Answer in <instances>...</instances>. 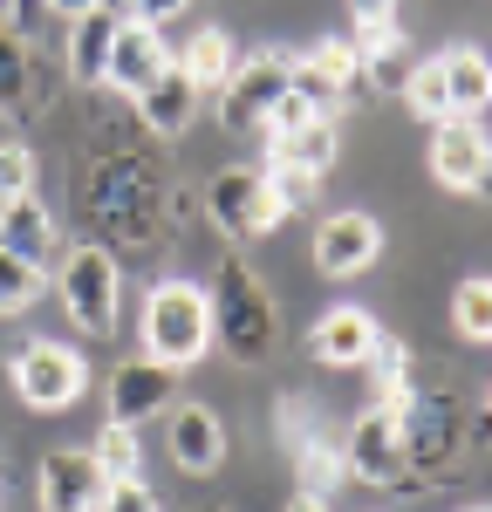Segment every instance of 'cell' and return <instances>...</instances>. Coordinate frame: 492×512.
<instances>
[{"mask_svg": "<svg viewBox=\"0 0 492 512\" xmlns=\"http://www.w3.org/2000/svg\"><path fill=\"white\" fill-rule=\"evenodd\" d=\"M82 219L96 226V233L110 239V253L130 246V253H144V246H158L164 226H171V192H164V171L151 151H137V144H110V151H96V158L82 164Z\"/></svg>", "mask_w": 492, "mask_h": 512, "instance_id": "cell-1", "label": "cell"}, {"mask_svg": "<svg viewBox=\"0 0 492 512\" xmlns=\"http://www.w3.org/2000/svg\"><path fill=\"white\" fill-rule=\"evenodd\" d=\"M383 403H397V431H404V478H438L451 472L472 444H486V410L472 417L465 410V396L451 390V383H404L397 396H383Z\"/></svg>", "mask_w": 492, "mask_h": 512, "instance_id": "cell-2", "label": "cell"}, {"mask_svg": "<svg viewBox=\"0 0 492 512\" xmlns=\"http://www.w3.org/2000/svg\"><path fill=\"white\" fill-rule=\"evenodd\" d=\"M274 342H281V308L260 287V274L233 253L219 287H212V349H226L240 369H260L274 355Z\"/></svg>", "mask_w": 492, "mask_h": 512, "instance_id": "cell-3", "label": "cell"}, {"mask_svg": "<svg viewBox=\"0 0 492 512\" xmlns=\"http://www.w3.org/2000/svg\"><path fill=\"white\" fill-rule=\"evenodd\" d=\"M137 335H144V355L164 362V369H192L212 355V287L199 280H158L151 294H144V321H137Z\"/></svg>", "mask_w": 492, "mask_h": 512, "instance_id": "cell-4", "label": "cell"}, {"mask_svg": "<svg viewBox=\"0 0 492 512\" xmlns=\"http://www.w3.org/2000/svg\"><path fill=\"white\" fill-rule=\"evenodd\" d=\"M55 294H62V315L76 321L89 342H103V335H117L123 321V267L110 246H69L62 253V274H55Z\"/></svg>", "mask_w": 492, "mask_h": 512, "instance_id": "cell-5", "label": "cell"}, {"mask_svg": "<svg viewBox=\"0 0 492 512\" xmlns=\"http://www.w3.org/2000/svg\"><path fill=\"white\" fill-rule=\"evenodd\" d=\"M205 219L226 246H253L281 226V205L260 164H226L219 178H205Z\"/></svg>", "mask_w": 492, "mask_h": 512, "instance_id": "cell-6", "label": "cell"}, {"mask_svg": "<svg viewBox=\"0 0 492 512\" xmlns=\"http://www.w3.org/2000/svg\"><path fill=\"white\" fill-rule=\"evenodd\" d=\"M7 376H14V390H21L28 410H69L89 390V362L69 342H55V335H28L21 349L7 355Z\"/></svg>", "mask_w": 492, "mask_h": 512, "instance_id": "cell-7", "label": "cell"}, {"mask_svg": "<svg viewBox=\"0 0 492 512\" xmlns=\"http://www.w3.org/2000/svg\"><path fill=\"white\" fill-rule=\"evenodd\" d=\"M274 431H281L287 465L301 472L308 492H322L328 478H342V437H335V424L322 417L315 396H281L274 403Z\"/></svg>", "mask_w": 492, "mask_h": 512, "instance_id": "cell-8", "label": "cell"}, {"mask_svg": "<svg viewBox=\"0 0 492 512\" xmlns=\"http://www.w3.org/2000/svg\"><path fill=\"white\" fill-rule=\"evenodd\" d=\"M342 478H363V485H404V431H397V403H369L363 417L342 431Z\"/></svg>", "mask_w": 492, "mask_h": 512, "instance_id": "cell-9", "label": "cell"}, {"mask_svg": "<svg viewBox=\"0 0 492 512\" xmlns=\"http://www.w3.org/2000/svg\"><path fill=\"white\" fill-rule=\"evenodd\" d=\"M281 96H287V55H281V48L240 55V69H233L226 89H219V123H226L233 137H246V130L267 123V110H274Z\"/></svg>", "mask_w": 492, "mask_h": 512, "instance_id": "cell-10", "label": "cell"}, {"mask_svg": "<svg viewBox=\"0 0 492 512\" xmlns=\"http://www.w3.org/2000/svg\"><path fill=\"white\" fill-rule=\"evenodd\" d=\"M287 89L308 96L322 117H335L342 96L363 89V55H356V41H315L308 55H287Z\"/></svg>", "mask_w": 492, "mask_h": 512, "instance_id": "cell-11", "label": "cell"}, {"mask_svg": "<svg viewBox=\"0 0 492 512\" xmlns=\"http://www.w3.org/2000/svg\"><path fill=\"white\" fill-rule=\"evenodd\" d=\"M171 396H178V369L137 355V362H117V369H110L103 410H110V424H151V417L171 410Z\"/></svg>", "mask_w": 492, "mask_h": 512, "instance_id": "cell-12", "label": "cell"}, {"mask_svg": "<svg viewBox=\"0 0 492 512\" xmlns=\"http://www.w3.org/2000/svg\"><path fill=\"white\" fill-rule=\"evenodd\" d=\"M110 492V472L89 451H48L35 472V506L41 512H96Z\"/></svg>", "mask_w": 492, "mask_h": 512, "instance_id": "cell-13", "label": "cell"}, {"mask_svg": "<svg viewBox=\"0 0 492 512\" xmlns=\"http://www.w3.org/2000/svg\"><path fill=\"white\" fill-rule=\"evenodd\" d=\"M486 130L479 117H445L431 123V178L445 185V192H486Z\"/></svg>", "mask_w": 492, "mask_h": 512, "instance_id": "cell-14", "label": "cell"}, {"mask_svg": "<svg viewBox=\"0 0 492 512\" xmlns=\"http://www.w3.org/2000/svg\"><path fill=\"white\" fill-rule=\"evenodd\" d=\"M315 274L328 280H349L363 274V267H376V253H383V226L369 219V212H328L322 226H315Z\"/></svg>", "mask_w": 492, "mask_h": 512, "instance_id": "cell-15", "label": "cell"}, {"mask_svg": "<svg viewBox=\"0 0 492 512\" xmlns=\"http://www.w3.org/2000/svg\"><path fill=\"white\" fill-rule=\"evenodd\" d=\"M171 69V41H164V28H144V21H123L117 41H110V62H103V96H137L151 76H164Z\"/></svg>", "mask_w": 492, "mask_h": 512, "instance_id": "cell-16", "label": "cell"}, {"mask_svg": "<svg viewBox=\"0 0 492 512\" xmlns=\"http://www.w3.org/2000/svg\"><path fill=\"white\" fill-rule=\"evenodd\" d=\"M164 417H171L164 444H171V465H178V472L212 478L219 465H226V424H219L205 403H171Z\"/></svg>", "mask_w": 492, "mask_h": 512, "instance_id": "cell-17", "label": "cell"}, {"mask_svg": "<svg viewBox=\"0 0 492 512\" xmlns=\"http://www.w3.org/2000/svg\"><path fill=\"white\" fill-rule=\"evenodd\" d=\"M0 246H7V253H21L28 267L48 274V267L62 260V226H55V212H48L35 192H21V198H7V205H0Z\"/></svg>", "mask_w": 492, "mask_h": 512, "instance_id": "cell-18", "label": "cell"}, {"mask_svg": "<svg viewBox=\"0 0 492 512\" xmlns=\"http://www.w3.org/2000/svg\"><path fill=\"white\" fill-rule=\"evenodd\" d=\"M117 28H123L117 0H103V7H89V14L69 21V41H62V76L76 82V89H96V82H103V62H110Z\"/></svg>", "mask_w": 492, "mask_h": 512, "instance_id": "cell-19", "label": "cell"}, {"mask_svg": "<svg viewBox=\"0 0 492 512\" xmlns=\"http://www.w3.org/2000/svg\"><path fill=\"white\" fill-rule=\"evenodd\" d=\"M0 117H41V55L14 21H0Z\"/></svg>", "mask_w": 492, "mask_h": 512, "instance_id": "cell-20", "label": "cell"}, {"mask_svg": "<svg viewBox=\"0 0 492 512\" xmlns=\"http://www.w3.org/2000/svg\"><path fill=\"white\" fill-rule=\"evenodd\" d=\"M130 110H137V130H144V137H185V123L199 110V89L178 76V62H171L164 76H151L130 96Z\"/></svg>", "mask_w": 492, "mask_h": 512, "instance_id": "cell-21", "label": "cell"}, {"mask_svg": "<svg viewBox=\"0 0 492 512\" xmlns=\"http://www.w3.org/2000/svg\"><path fill=\"white\" fill-rule=\"evenodd\" d=\"M369 342H376V315L369 308H328L315 328H308V355L322 369H363Z\"/></svg>", "mask_w": 492, "mask_h": 512, "instance_id": "cell-22", "label": "cell"}, {"mask_svg": "<svg viewBox=\"0 0 492 512\" xmlns=\"http://www.w3.org/2000/svg\"><path fill=\"white\" fill-rule=\"evenodd\" d=\"M171 62H178V76H185V82L205 96V89H226V76L240 69V48H233V35H226L219 21H205V28L185 41Z\"/></svg>", "mask_w": 492, "mask_h": 512, "instance_id": "cell-23", "label": "cell"}, {"mask_svg": "<svg viewBox=\"0 0 492 512\" xmlns=\"http://www.w3.org/2000/svg\"><path fill=\"white\" fill-rule=\"evenodd\" d=\"M267 151H274V164H294V171L322 178L328 164H335V117H308V123H294V130H274Z\"/></svg>", "mask_w": 492, "mask_h": 512, "instance_id": "cell-24", "label": "cell"}, {"mask_svg": "<svg viewBox=\"0 0 492 512\" xmlns=\"http://www.w3.org/2000/svg\"><path fill=\"white\" fill-rule=\"evenodd\" d=\"M438 69H445V89H451V117H479L492 96V69L479 48H445L438 55Z\"/></svg>", "mask_w": 492, "mask_h": 512, "instance_id": "cell-25", "label": "cell"}, {"mask_svg": "<svg viewBox=\"0 0 492 512\" xmlns=\"http://www.w3.org/2000/svg\"><path fill=\"white\" fill-rule=\"evenodd\" d=\"M410 103V117H424V123H445L451 117V89H445V69H438V55L431 62H410V76L404 89H397Z\"/></svg>", "mask_w": 492, "mask_h": 512, "instance_id": "cell-26", "label": "cell"}, {"mask_svg": "<svg viewBox=\"0 0 492 512\" xmlns=\"http://www.w3.org/2000/svg\"><path fill=\"white\" fill-rule=\"evenodd\" d=\"M89 458H96L110 478H144V444H137V424H110V417H103V431H96V444H89Z\"/></svg>", "mask_w": 492, "mask_h": 512, "instance_id": "cell-27", "label": "cell"}, {"mask_svg": "<svg viewBox=\"0 0 492 512\" xmlns=\"http://www.w3.org/2000/svg\"><path fill=\"white\" fill-rule=\"evenodd\" d=\"M41 287H48V274L28 267L21 253H7V246H0V321H7V315H28V308L41 301Z\"/></svg>", "mask_w": 492, "mask_h": 512, "instance_id": "cell-28", "label": "cell"}, {"mask_svg": "<svg viewBox=\"0 0 492 512\" xmlns=\"http://www.w3.org/2000/svg\"><path fill=\"white\" fill-rule=\"evenodd\" d=\"M451 328H458L465 342H486L492 335V287H486V274L458 280V294H451Z\"/></svg>", "mask_w": 492, "mask_h": 512, "instance_id": "cell-29", "label": "cell"}, {"mask_svg": "<svg viewBox=\"0 0 492 512\" xmlns=\"http://www.w3.org/2000/svg\"><path fill=\"white\" fill-rule=\"evenodd\" d=\"M363 55V82L376 89V96H397L410 76V62H404V35H390V41H376V48H356Z\"/></svg>", "mask_w": 492, "mask_h": 512, "instance_id": "cell-30", "label": "cell"}, {"mask_svg": "<svg viewBox=\"0 0 492 512\" xmlns=\"http://www.w3.org/2000/svg\"><path fill=\"white\" fill-rule=\"evenodd\" d=\"M363 362H369V376H376V396H397L410 383V349L397 335H383V328H376V342H369Z\"/></svg>", "mask_w": 492, "mask_h": 512, "instance_id": "cell-31", "label": "cell"}, {"mask_svg": "<svg viewBox=\"0 0 492 512\" xmlns=\"http://www.w3.org/2000/svg\"><path fill=\"white\" fill-rule=\"evenodd\" d=\"M260 171H267V185H274V205H281V219L287 212H301V205H315V185H322V178H315V171H294V164H260Z\"/></svg>", "mask_w": 492, "mask_h": 512, "instance_id": "cell-32", "label": "cell"}, {"mask_svg": "<svg viewBox=\"0 0 492 512\" xmlns=\"http://www.w3.org/2000/svg\"><path fill=\"white\" fill-rule=\"evenodd\" d=\"M35 151L21 144V137H0V205L7 198H21V192H35Z\"/></svg>", "mask_w": 492, "mask_h": 512, "instance_id": "cell-33", "label": "cell"}, {"mask_svg": "<svg viewBox=\"0 0 492 512\" xmlns=\"http://www.w3.org/2000/svg\"><path fill=\"white\" fill-rule=\"evenodd\" d=\"M349 21H356V48H376V41L397 35V0H349Z\"/></svg>", "mask_w": 492, "mask_h": 512, "instance_id": "cell-34", "label": "cell"}, {"mask_svg": "<svg viewBox=\"0 0 492 512\" xmlns=\"http://www.w3.org/2000/svg\"><path fill=\"white\" fill-rule=\"evenodd\" d=\"M96 512H164V506H158V492H151L144 478H110V492H103Z\"/></svg>", "mask_w": 492, "mask_h": 512, "instance_id": "cell-35", "label": "cell"}, {"mask_svg": "<svg viewBox=\"0 0 492 512\" xmlns=\"http://www.w3.org/2000/svg\"><path fill=\"white\" fill-rule=\"evenodd\" d=\"M192 0H130V21H144V28H164V21H178Z\"/></svg>", "mask_w": 492, "mask_h": 512, "instance_id": "cell-36", "label": "cell"}, {"mask_svg": "<svg viewBox=\"0 0 492 512\" xmlns=\"http://www.w3.org/2000/svg\"><path fill=\"white\" fill-rule=\"evenodd\" d=\"M281 512H328V499H322V492H308V485H301V492H287V499H281Z\"/></svg>", "mask_w": 492, "mask_h": 512, "instance_id": "cell-37", "label": "cell"}, {"mask_svg": "<svg viewBox=\"0 0 492 512\" xmlns=\"http://www.w3.org/2000/svg\"><path fill=\"white\" fill-rule=\"evenodd\" d=\"M55 21H76V14H89V7H103V0H41Z\"/></svg>", "mask_w": 492, "mask_h": 512, "instance_id": "cell-38", "label": "cell"}, {"mask_svg": "<svg viewBox=\"0 0 492 512\" xmlns=\"http://www.w3.org/2000/svg\"><path fill=\"white\" fill-rule=\"evenodd\" d=\"M0 21H14V28H21V0H0Z\"/></svg>", "mask_w": 492, "mask_h": 512, "instance_id": "cell-39", "label": "cell"}, {"mask_svg": "<svg viewBox=\"0 0 492 512\" xmlns=\"http://www.w3.org/2000/svg\"><path fill=\"white\" fill-rule=\"evenodd\" d=\"M0 512H7V492H0Z\"/></svg>", "mask_w": 492, "mask_h": 512, "instance_id": "cell-40", "label": "cell"}, {"mask_svg": "<svg viewBox=\"0 0 492 512\" xmlns=\"http://www.w3.org/2000/svg\"><path fill=\"white\" fill-rule=\"evenodd\" d=\"M465 512H486V506H465Z\"/></svg>", "mask_w": 492, "mask_h": 512, "instance_id": "cell-41", "label": "cell"}]
</instances>
